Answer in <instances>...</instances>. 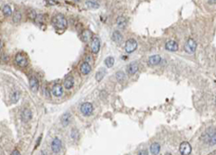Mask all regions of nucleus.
Here are the masks:
<instances>
[{"label":"nucleus","mask_w":216,"mask_h":155,"mask_svg":"<svg viewBox=\"0 0 216 155\" xmlns=\"http://www.w3.org/2000/svg\"><path fill=\"white\" fill-rule=\"evenodd\" d=\"M71 138L74 139V140H78L79 139V131L77 129H73L71 130Z\"/></svg>","instance_id":"obj_28"},{"label":"nucleus","mask_w":216,"mask_h":155,"mask_svg":"<svg viewBox=\"0 0 216 155\" xmlns=\"http://www.w3.org/2000/svg\"><path fill=\"white\" fill-rule=\"evenodd\" d=\"M21 20V14L20 11H16L14 13V16H13V22H19Z\"/></svg>","instance_id":"obj_27"},{"label":"nucleus","mask_w":216,"mask_h":155,"mask_svg":"<svg viewBox=\"0 0 216 155\" xmlns=\"http://www.w3.org/2000/svg\"><path fill=\"white\" fill-rule=\"evenodd\" d=\"M2 10H3V13L6 15V16H10V15L12 14V9H11V8L8 5H5L3 7Z\"/></svg>","instance_id":"obj_25"},{"label":"nucleus","mask_w":216,"mask_h":155,"mask_svg":"<svg viewBox=\"0 0 216 155\" xmlns=\"http://www.w3.org/2000/svg\"><path fill=\"white\" fill-rule=\"evenodd\" d=\"M137 71H138V64H137V62H131L126 68L127 73L130 74V75L135 74Z\"/></svg>","instance_id":"obj_13"},{"label":"nucleus","mask_w":216,"mask_h":155,"mask_svg":"<svg viewBox=\"0 0 216 155\" xmlns=\"http://www.w3.org/2000/svg\"><path fill=\"white\" fill-rule=\"evenodd\" d=\"M112 40L115 42V43H121L123 41V35L122 34L119 32V31H115L112 34Z\"/></svg>","instance_id":"obj_20"},{"label":"nucleus","mask_w":216,"mask_h":155,"mask_svg":"<svg viewBox=\"0 0 216 155\" xmlns=\"http://www.w3.org/2000/svg\"><path fill=\"white\" fill-rule=\"evenodd\" d=\"M100 49V41L97 37H94L91 42V50L93 53H97Z\"/></svg>","instance_id":"obj_12"},{"label":"nucleus","mask_w":216,"mask_h":155,"mask_svg":"<svg viewBox=\"0 0 216 155\" xmlns=\"http://www.w3.org/2000/svg\"><path fill=\"white\" fill-rule=\"evenodd\" d=\"M117 24H118V26H119L120 28L123 29V28H125L126 25H127V20H126L124 17L121 16V17H119V18L117 19Z\"/></svg>","instance_id":"obj_21"},{"label":"nucleus","mask_w":216,"mask_h":155,"mask_svg":"<svg viewBox=\"0 0 216 155\" xmlns=\"http://www.w3.org/2000/svg\"><path fill=\"white\" fill-rule=\"evenodd\" d=\"M202 140L206 143H209L210 145H215V129L213 127H210L208 128L201 136Z\"/></svg>","instance_id":"obj_1"},{"label":"nucleus","mask_w":216,"mask_h":155,"mask_svg":"<svg viewBox=\"0 0 216 155\" xmlns=\"http://www.w3.org/2000/svg\"><path fill=\"white\" fill-rule=\"evenodd\" d=\"M70 113H64L61 116V122L63 126H67L70 123Z\"/></svg>","instance_id":"obj_18"},{"label":"nucleus","mask_w":216,"mask_h":155,"mask_svg":"<svg viewBox=\"0 0 216 155\" xmlns=\"http://www.w3.org/2000/svg\"><path fill=\"white\" fill-rule=\"evenodd\" d=\"M80 110H81V113L84 115V116H89L93 113V111H94V107L91 103L89 102H84L81 105L80 107Z\"/></svg>","instance_id":"obj_3"},{"label":"nucleus","mask_w":216,"mask_h":155,"mask_svg":"<svg viewBox=\"0 0 216 155\" xmlns=\"http://www.w3.org/2000/svg\"><path fill=\"white\" fill-rule=\"evenodd\" d=\"M179 150L181 152L182 155H189L191 153V145L188 143V142H182L180 144V148H179Z\"/></svg>","instance_id":"obj_7"},{"label":"nucleus","mask_w":216,"mask_h":155,"mask_svg":"<svg viewBox=\"0 0 216 155\" xmlns=\"http://www.w3.org/2000/svg\"><path fill=\"white\" fill-rule=\"evenodd\" d=\"M10 155H21V152L18 150H14L12 152H11V154Z\"/></svg>","instance_id":"obj_34"},{"label":"nucleus","mask_w":216,"mask_h":155,"mask_svg":"<svg viewBox=\"0 0 216 155\" xmlns=\"http://www.w3.org/2000/svg\"><path fill=\"white\" fill-rule=\"evenodd\" d=\"M61 140L59 137H55L51 143V150L54 153H59L61 150Z\"/></svg>","instance_id":"obj_6"},{"label":"nucleus","mask_w":216,"mask_h":155,"mask_svg":"<svg viewBox=\"0 0 216 155\" xmlns=\"http://www.w3.org/2000/svg\"><path fill=\"white\" fill-rule=\"evenodd\" d=\"M116 78H117L119 81L123 80V78H124V73H123V72H118L116 73Z\"/></svg>","instance_id":"obj_30"},{"label":"nucleus","mask_w":216,"mask_h":155,"mask_svg":"<svg viewBox=\"0 0 216 155\" xmlns=\"http://www.w3.org/2000/svg\"><path fill=\"white\" fill-rule=\"evenodd\" d=\"M32 116H33V113L30 109H24L21 112V120L24 123H27L30 121L32 119Z\"/></svg>","instance_id":"obj_11"},{"label":"nucleus","mask_w":216,"mask_h":155,"mask_svg":"<svg viewBox=\"0 0 216 155\" xmlns=\"http://www.w3.org/2000/svg\"><path fill=\"white\" fill-rule=\"evenodd\" d=\"M137 48V42L135 39H129L126 41L124 49L127 53H132L134 52Z\"/></svg>","instance_id":"obj_5"},{"label":"nucleus","mask_w":216,"mask_h":155,"mask_svg":"<svg viewBox=\"0 0 216 155\" xmlns=\"http://www.w3.org/2000/svg\"><path fill=\"white\" fill-rule=\"evenodd\" d=\"M35 21H36V22H43V15L42 14H37Z\"/></svg>","instance_id":"obj_32"},{"label":"nucleus","mask_w":216,"mask_h":155,"mask_svg":"<svg viewBox=\"0 0 216 155\" xmlns=\"http://www.w3.org/2000/svg\"><path fill=\"white\" fill-rule=\"evenodd\" d=\"M52 94L57 97V98H59V97H61L62 94H63V88L61 85L59 84H56L54 85V86L52 87Z\"/></svg>","instance_id":"obj_10"},{"label":"nucleus","mask_w":216,"mask_h":155,"mask_svg":"<svg viewBox=\"0 0 216 155\" xmlns=\"http://www.w3.org/2000/svg\"><path fill=\"white\" fill-rule=\"evenodd\" d=\"M138 155H149V153H148V150H142L141 151L138 152Z\"/></svg>","instance_id":"obj_33"},{"label":"nucleus","mask_w":216,"mask_h":155,"mask_svg":"<svg viewBox=\"0 0 216 155\" xmlns=\"http://www.w3.org/2000/svg\"><path fill=\"white\" fill-rule=\"evenodd\" d=\"M53 24L57 29L64 30L67 27V20L62 14H57L53 18Z\"/></svg>","instance_id":"obj_2"},{"label":"nucleus","mask_w":216,"mask_h":155,"mask_svg":"<svg viewBox=\"0 0 216 155\" xmlns=\"http://www.w3.org/2000/svg\"><path fill=\"white\" fill-rule=\"evenodd\" d=\"M29 85H30V88L32 89L33 92H37L38 88H39V82L38 79L34 76H32L30 78V81H29Z\"/></svg>","instance_id":"obj_9"},{"label":"nucleus","mask_w":216,"mask_h":155,"mask_svg":"<svg viewBox=\"0 0 216 155\" xmlns=\"http://www.w3.org/2000/svg\"><path fill=\"white\" fill-rule=\"evenodd\" d=\"M162 60V58L161 56L159 55H153L151 56L149 59V65H152V66H155V65H158Z\"/></svg>","instance_id":"obj_16"},{"label":"nucleus","mask_w":216,"mask_h":155,"mask_svg":"<svg viewBox=\"0 0 216 155\" xmlns=\"http://www.w3.org/2000/svg\"><path fill=\"white\" fill-rule=\"evenodd\" d=\"M1 46H2V44H1V41H0V49H1Z\"/></svg>","instance_id":"obj_37"},{"label":"nucleus","mask_w":216,"mask_h":155,"mask_svg":"<svg viewBox=\"0 0 216 155\" xmlns=\"http://www.w3.org/2000/svg\"><path fill=\"white\" fill-rule=\"evenodd\" d=\"M19 99H20V96H19V93L17 92V91H15L12 94V96H11V101L13 102V103H16L18 100H19Z\"/></svg>","instance_id":"obj_29"},{"label":"nucleus","mask_w":216,"mask_h":155,"mask_svg":"<svg viewBox=\"0 0 216 155\" xmlns=\"http://www.w3.org/2000/svg\"><path fill=\"white\" fill-rule=\"evenodd\" d=\"M91 35H92V34L89 30H84L82 33V40L84 42H87L91 38Z\"/></svg>","instance_id":"obj_22"},{"label":"nucleus","mask_w":216,"mask_h":155,"mask_svg":"<svg viewBox=\"0 0 216 155\" xmlns=\"http://www.w3.org/2000/svg\"><path fill=\"white\" fill-rule=\"evenodd\" d=\"M197 49V43L196 41L193 39V38H189L188 40V42H186V45H185V50L186 53H188V54H192L195 52Z\"/></svg>","instance_id":"obj_4"},{"label":"nucleus","mask_w":216,"mask_h":155,"mask_svg":"<svg viewBox=\"0 0 216 155\" xmlns=\"http://www.w3.org/2000/svg\"><path fill=\"white\" fill-rule=\"evenodd\" d=\"M85 5L87 6L88 8H97L98 6H99L98 3L96 2V1H86Z\"/></svg>","instance_id":"obj_26"},{"label":"nucleus","mask_w":216,"mask_h":155,"mask_svg":"<svg viewBox=\"0 0 216 155\" xmlns=\"http://www.w3.org/2000/svg\"><path fill=\"white\" fill-rule=\"evenodd\" d=\"M165 48L169 51H177L178 50V44L174 40H171L166 43Z\"/></svg>","instance_id":"obj_15"},{"label":"nucleus","mask_w":216,"mask_h":155,"mask_svg":"<svg viewBox=\"0 0 216 155\" xmlns=\"http://www.w3.org/2000/svg\"><path fill=\"white\" fill-rule=\"evenodd\" d=\"M114 64V59L112 57H108L106 59H105V65L108 67V68H110L112 67Z\"/></svg>","instance_id":"obj_24"},{"label":"nucleus","mask_w":216,"mask_h":155,"mask_svg":"<svg viewBox=\"0 0 216 155\" xmlns=\"http://www.w3.org/2000/svg\"><path fill=\"white\" fill-rule=\"evenodd\" d=\"M105 71L103 70V69H101V70H99L97 72V74H96V79H97V81H101L102 80V78L104 77V75H105Z\"/></svg>","instance_id":"obj_23"},{"label":"nucleus","mask_w":216,"mask_h":155,"mask_svg":"<svg viewBox=\"0 0 216 155\" xmlns=\"http://www.w3.org/2000/svg\"><path fill=\"white\" fill-rule=\"evenodd\" d=\"M160 150H161V146H160L159 143H158V142H154L153 144H151V146H150V151H151V153H152L153 155H158V154H159V152H160Z\"/></svg>","instance_id":"obj_19"},{"label":"nucleus","mask_w":216,"mask_h":155,"mask_svg":"<svg viewBox=\"0 0 216 155\" xmlns=\"http://www.w3.org/2000/svg\"><path fill=\"white\" fill-rule=\"evenodd\" d=\"M36 16H37V13H36L34 10H31L30 12H29V17H30V19H32V20H35Z\"/></svg>","instance_id":"obj_31"},{"label":"nucleus","mask_w":216,"mask_h":155,"mask_svg":"<svg viewBox=\"0 0 216 155\" xmlns=\"http://www.w3.org/2000/svg\"><path fill=\"white\" fill-rule=\"evenodd\" d=\"M41 155H47V153L44 152V151H42V152H41Z\"/></svg>","instance_id":"obj_36"},{"label":"nucleus","mask_w":216,"mask_h":155,"mask_svg":"<svg viewBox=\"0 0 216 155\" xmlns=\"http://www.w3.org/2000/svg\"><path fill=\"white\" fill-rule=\"evenodd\" d=\"M80 72H81V73H83V75L88 74V73L91 72V65H90L88 62L84 61V62H83V63L80 65Z\"/></svg>","instance_id":"obj_14"},{"label":"nucleus","mask_w":216,"mask_h":155,"mask_svg":"<svg viewBox=\"0 0 216 155\" xmlns=\"http://www.w3.org/2000/svg\"><path fill=\"white\" fill-rule=\"evenodd\" d=\"M47 3L49 4V5H56V4H59V2H57V1H47Z\"/></svg>","instance_id":"obj_35"},{"label":"nucleus","mask_w":216,"mask_h":155,"mask_svg":"<svg viewBox=\"0 0 216 155\" xmlns=\"http://www.w3.org/2000/svg\"><path fill=\"white\" fill-rule=\"evenodd\" d=\"M15 61L16 63L20 66V67H25L28 64V60L26 59V57L22 54V53H18L15 57Z\"/></svg>","instance_id":"obj_8"},{"label":"nucleus","mask_w":216,"mask_h":155,"mask_svg":"<svg viewBox=\"0 0 216 155\" xmlns=\"http://www.w3.org/2000/svg\"><path fill=\"white\" fill-rule=\"evenodd\" d=\"M74 85V79L73 78V77H71V76L67 77V78L65 79V81H64L65 88L66 89H70V88H73Z\"/></svg>","instance_id":"obj_17"}]
</instances>
